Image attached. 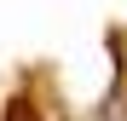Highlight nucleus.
I'll return each mask as SVG.
<instances>
[{"label":"nucleus","mask_w":127,"mask_h":121,"mask_svg":"<svg viewBox=\"0 0 127 121\" xmlns=\"http://www.w3.org/2000/svg\"><path fill=\"white\" fill-rule=\"evenodd\" d=\"M6 121H40V115H35L29 98H12V104H6Z\"/></svg>","instance_id":"nucleus-1"}]
</instances>
